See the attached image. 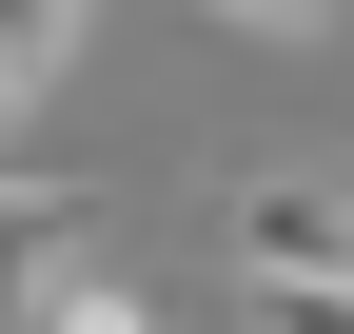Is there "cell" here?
Here are the masks:
<instances>
[{
  "mask_svg": "<svg viewBox=\"0 0 354 334\" xmlns=\"http://www.w3.org/2000/svg\"><path fill=\"white\" fill-rule=\"evenodd\" d=\"M20 334H158V295H138L118 256H59V275H39V315H20Z\"/></svg>",
  "mask_w": 354,
  "mask_h": 334,
  "instance_id": "3957f363",
  "label": "cell"
},
{
  "mask_svg": "<svg viewBox=\"0 0 354 334\" xmlns=\"http://www.w3.org/2000/svg\"><path fill=\"white\" fill-rule=\"evenodd\" d=\"M197 20H216V39H335L354 0H197Z\"/></svg>",
  "mask_w": 354,
  "mask_h": 334,
  "instance_id": "5b68a950",
  "label": "cell"
},
{
  "mask_svg": "<svg viewBox=\"0 0 354 334\" xmlns=\"http://www.w3.org/2000/svg\"><path fill=\"white\" fill-rule=\"evenodd\" d=\"M59 59H79V0H0V118H20Z\"/></svg>",
  "mask_w": 354,
  "mask_h": 334,
  "instance_id": "277c9868",
  "label": "cell"
},
{
  "mask_svg": "<svg viewBox=\"0 0 354 334\" xmlns=\"http://www.w3.org/2000/svg\"><path fill=\"white\" fill-rule=\"evenodd\" d=\"M216 236H236V315H354V177H335V157L236 177Z\"/></svg>",
  "mask_w": 354,
  "mask_h": 334,
  "instance_id": "6da1fadb",
  "label": "cell"
},
{
  "mask_svg": "<svg viewBox=\"0 0 354 334\" xmlns=\"http://www.w3.org/2000/svg\"><path fill=\"white\" fill-rule=\"evenodd\" d=\"M79 256V177H20V157H0V334L39 315V275Z\"/></svg>",
  "mask_w": 354,
  "mask_h": 334,
  "instance_id": "7a4b0ae2",
  "label": "cell"
}]
</instances>
